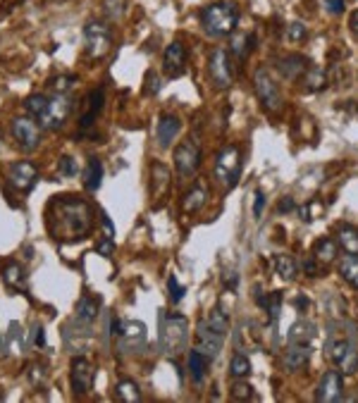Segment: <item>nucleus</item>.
I'll list each match as a JSON object with an SVG mask.
<instances>
[{
    "mask_svg": "<svg viewBox=\"0 0 358 403\" xmlns=\"http://www.w3.org/2000/svg\"><path fill=\"white\" fill-rule=\"evenodd\" d=\"M48 229L60 241L84 239L94 229V208L74 196L53 198L48 206Z\"/></svg>",
    "mask_w": 358,
    "mask_h": 403,
    "instance_id": "1",
    "label": "nucleus"
},
{
    "mask_svg": "<svg viewBox=\"0 0 358 403\" xmlns=\"http://www.w3.org/2000/svg\"><path fill=\"white\" fill-rule=\"evenodd\" d=\"M201 24L210 36H230L239 24V10L235 3H210L201 10Z\"/></svg>",
    "mask_w": 358,
    "mask_h": 403,
    "instance_id": "2",
    "label": "nucleus"
},
{
    "mask_svg": "<svg viewBox=\"0 0 358 403\" xmlns=\"http://www.w3.org/2000/svg\"><path fill=\"white\" fill-rule=\"evenodd\" d=\"M327 351H330V358L332 363L337 365L344 375H351L358 370V346H356V334H354V327L351 332H330L327 337Z\"/></svg>",
    "mask_w": 358,
    "mask_h": 403,
    "instance_id": "3",
    "label": "nucleus"
},
{
    "mask_svg": "<svg viewBox=\"0 0 358 403\" xmlns=\"http://www.w3.org/2000/svg\"><path fill=\"white\" fill-rule=\"evenodd\" d=\"M189 343V322L184 315L170 313L162 315L160 322V348L167 356H179L182 351H187Z\"/></svg>",
    "mask_w": 358,
    "mask_h": 403,
    "instance_id": "4",
    "label": "nucleus"
},
{
    "mask_svg": "<svg viewBox=\"0 0 358 403\" xmlns=\"http://www.w3.org/2000/svg\"><path fill=\"white\" fill-rule=\"evenodd\" d=\"M239 174H241V153H239V148L237 146L222 148V153L215 160V179L227 191H232L239 181Z\"/></svg>",
    "mask_w": 358,
    "mask_h": 403,
    "instance_id": "5",
    "label": "nucleus"
},
{
    "mask_svg": "<svg viewBox=\"0 0 358 403\" xmlns=\"http://www.w3.org/2000/svg\"><path fill=\"white\" fill-rule=\"evenodd\" d=\"M84 46L89 57H94V60L105 57L112 48V29L105 21H89L84 29Z\"/></svg>",
    "mask_w": 358,
    "mask_h": 403,
    "instance_id": "6",
    "label": "nucleus"
},
{
    "mask_svg": "<svg viewBox=\"0 0 358 403\" xmlns=\"http://www.w3.org/2000/svg\"><path fill=\"white\" fill-rule=\"evenodd\" d=\"M69 112H72V98L67 93H56L53 98H48V105H46V112L39 117V127L41 129H48V132H56L67 122Z\"/></svg>",
    "mask_w": 358,
    "mask_h": 403,
    "instance_id": "7",
    "label": "nucleus"
},
{
    "mask_svg": "<svg viewBox=\"0 0 358 403\" xmlns=\"http://www.w3.org/2000/svg\"><path fill=\"white\" fill-rule=\"evenodd\" d=\"M10 132H12L17 148H22L24 153H31L41 146V127L36 125L34 117H15Z\"/></svg>",
    "mask_w": 358,
    "mask_h": 403,
    "instance_id": "8",
    "label": "nucleus"
},
{
    "mask_svg": "<svg viewBox=\"0 0 358 403\" xmlns=\"http://www.w3.org/2000/svg\"><path fill=\"white\" fill-rule=\"evenodd\" d=\"M253 86H256V96L258 100L263 103V107L268 112H280L282 110V93L278 89V84H275V79L270 77L268 69L260 67L256 72V77H253Z\"/></svg>",
    "mask_w": 358,
    "mask_h": 403,
    "instance_id": "9",
    "label": "nucleus"
},
{
    "mask_svg": "<svg viewBox=\"0 0 358 403\" xmlns=\"http://www.w3.org/2000/svg\"><path fill=\"white\" fill-rule=\"evenodd\" d=\"M175 168L182 177H191L196 174V170L201 168V146L196 138H187L182 141L175 150Z\"/></svg>",
    "mask_w": 358,
    "mask_h": 403,
    "instance_id": "10",
    "label": "nucleus"
},
{
    "mask_svg": "<svg viewBox=\"0 0 358 403\" xmlns=\"http://www.w3.org/2000/svg\"><path fill=\"white\" fill-rule=\"evenodd\" d=\"M96 379V368L89 358H74L72 361V373H69V382H72L74 396H86L94 389Z\"/></svg>",
    "mask_w": 358,
    "mask_h": 403,
    "instance_id": "11",
    "label": "nucleus"
},
{
    "mask_svg": "<svg viewBox=\"0 0 358 403\" xmlns=\"http://www.w3.org/2000/svg\"><path fill=\"white\" fill-rule=\"evenodd\" d=\"M208 72L210 79L220 86V89H230L232 82H235V74H232V62H230V53L225 48H215L213 55L208 60Z\"/></svg>",
    "mask_w": 358,
    "mask_h": 403,
    "instance_id": "12",
    "label": "nucleus"
},
{
    "mask_svg": "<svg viewBox=\"0 0 358 403\" xmlns=\"http://www.w3.org/2000/svg\"><path fill=\"white\" fill-rule=\"evenodd\" d=\"M117 341H119V351H127V353H139L141 348L146 346V325L139 320H129L122 325L117 334Z\"/></svg>",
    "mask_w": 358,
    "mask_h": 403,
    "instance_id": "13",
    "label": "nucleus"
},
{
    "mask_svg": "<svg viewBox=\"0 0 358 403\" xmlns=\"http://www.w3.org/2000/svg\"><path fill=\"white\" fill-rule=\"evenodd\" d=\"M39 179V170H36L34 163H26V160H19V163H12L8 168V181L12 189H17L22 193L31 191V186Z\"/></svg>",
    "mask_w": 358,
    "mask_h": 403,
    "instance_id": "14",
    "label": "nucleus"
},
{
    "mask_svg": "<svg viewBox=\"0 0 358 403\" xmlns=\"http://www.w3.org/2000/svg\"><path fill=\"white\" fill-rule=\"evenodd\" d=\"M222 341H225V337L210 330V327L205 325V320L198 322V327H196V351L198 353H203L208 361H213V358H218V353L222 351Z\"/></svg>",
    "mask_w": 358,
    "mask_h": 403,
    "instance_id": "15",
    "label": "nucleus"
},
{
    "mask_svg": "<svg viewBox=\"0 0 358 403\" xmlns=\"http://www.w3.org/2000/svg\"><path fill=\"white\" fill-rule=\"evenodd\" d=\"M344 399V384H341V373L337 370H330V373L323 375L316 391V401L318 403H337Z\"/></svg>",
    "mask_w": 358,
    "mask_h": 403,
    "instance_id": "16",
    "label": "nucleus"
},
{
    "mask_svg": "<svg viewBox=\"0 0 358 403\" xmlns=\"http://www.w3.org/2000/svg\"><path fill=\"white\" fill-rule=\"evenodd\" d=\"M162 69H165V74L170 79H177L184 74V69H187V48L179 41H172L165 48V53H162Z\"/></svg>",
    "mask_w": 358,
    "mask_h": 403,
    "instance_id": "17",
    "label": "nucleus"
},
{
    "mask_svg": "<svg viewBox=\"0 0 358 403\" xmlns=\"http://www.w3.org/2000/svg\"><path fill=\"white\" fill-rule=\"evenodd\" d=\"M103 103H105V91L99 89V91H91L86 96V100L81 103V115H79V127L81 129H89L91 125L96 122V117L101 115L103 110Z\"/></svg>",
    "mask_w": 358,
    "mask_h": 403,
    "instance_id": "18",
    "label": "nucleus"
},
{
    "mask_svg": "<svg viewBox=\"0 0 358 403\" xmlns=\"http://www.w3.org/2000/svg\"><path fill=\"white\" fill-rule=\"evenodd\" d=\"M179 132H182V122H179V117L162 115L160 122H158V129H155V134H158V143L162 148H170L172 141L179 136Z\"/></svg>",
    "mask_w": 358,
    "mask_h": 403,
    "instance_id": "19",
    "label": "nucleus"
},
{
    "mask_svg": "<svg viewBox=\"0 0 358 403\" xmlns=\"http://www.w3.org/2000/svg\"><path fill=\"white\" fill-rule=\"evenodd\" d=\"M308 62L303 55H287V57H282L280 64H278V69H280V74L284 79H289V82H298V79L303 77V72L308 69Z\"/></svg>",
    "mask_w": 358,
    "mask_h": 403,
    "instance_id": "20",
    "label": "nucleus"
},
{
    "mask_svg": "<svg viewBox=\"0 0 358 403\" xmlns=\"http://www.w3.org/2000/svg\"><path fill=\"white\" fill-rule=\"evenodd\" d=\"M308 358H311V343H289L284 353V368L289 373H296L308 363Z\"/></svg>",
    "mask_w": 358,
    "mask_h": 403,
    "instance_id": "21",
    "label": "nucleus"
},
{
    "mask_svg": "<svg viewBox=\"0 0 358 403\" xmlns=\"http://www.w3.org/2000/svg\"><path fill=\"white\" fill-rule=\"evenodd\" d=\"M99 310H101V298L81 296L77 303V313H74V322L89 327L91 322H96V318H99Z\"/></svg>",
    "mask_w": 358,
    "mask_h": 403,
    "instance_id": "22",
    "label": "nucleus"
},
{
    "mask_svg": "<svg viewBox=\"0 0 358 403\" xmlns=\"http://www.w3.org/2000/svg\"><path fill=\"white\" fill-rule=\"evenodd\" d=\"M3 282L8 284L10 289L15 292H24L26 289V275H24V267L19 262H8L3 270Z\"/></svg>",
    "mask_w": 358,
    "mask_h": 403,
    "instance_id": "23",
    "label": "nucleus"
},
{
    "mask_svg": "<svg viewBox=\"0 0 358 403\" xmlns=\"http://www.w3.org/2000/svg\"><path fill=\"white\" fill-rule=\"evenodd\" d=\"M205 201H208V184H205V181H198V184L187 193V198H184V211L198 213L201 208L205 206Z\"/></svg>",
    "mask_w": 358,
    "mask_h": 403,
    "instance_id": "24",
    "label": "nucleus"
},
{
    "mask_svg": "<svg viewBox=\"0 0 358 403\" xmlns=\"http://www.w3.org/2000/svg\"><path fill=\"white\" fill-rule=\"evenodd\" d=\"M316 337V325L308 320H298L289 327V343H311Z\"/></svg>",
    "mask_w": 358,
    "mask_h": 403,
    "instance_id": "25",
    "label": "nucleus"
},
{
    "mask_svg": "<svg viewBox=\"0 0 358 403\" xmlns=\"http://www.w3.org/2000/svg\"><path fill=\"white\" fill-rule=\"evenodd\" d=\"M313 258H316L318 262H323V265H327V262L337 260V244H334L332 239H318L316 246H313Z\"/></svg>",
    "mask_w": 358,
    "mask_h": 403,
    "instance_id": "26",
    "label": "nucleus"
},
{
    "mask_svg": "<svg viewBox=\"0 0 358 403\" xmlns=\"http://www.w3.org/2000/svg\"><path fill=\"white\" fill-rule=\"evenodd\" d=\"M298 82H303L308 91H320L323 86H327V77H325V72L318 67V64H308V69L303 72V77L298 79Z\"/></svg>",
    "mask_w": 358,
    "mask_h": 403,
    "instance_id": "27",
    "label": "nucleus"
},
{
    "mask_svg": "<svg viewBox=\"0 0 358 403\" xmlns=\"http://www.w3.org/2000/svg\"><path fill=\"white\" fill-rule=\"evenodd\" d=\"M208 358L203 356V353H198L196 348H194L191 353H189V375H191V379L196 384L203 382L205 377V370H208Z\"/></svg>",
    "mask_w": 358,
    "mask_h": 403,
    "instance_id": "28",
    "label": "nucleus"
},
{
    "mask_svg": "<svg viewBox=\"0 0 358 403\" xmlns=\"http://www.w3.org/2000/svg\"><path fill=\"white\" fill-rule=\"evenodd\" d=\"M339 275L344 282H349L351 287L358 289V256H349L346 253L339 260Z\"/></svg>",
    "mask_w": 358,
    "mask_h": 403,
    "instance_id": "29",
    "label": "nucleus"
},
{
    "mask_svg": "<svg viewBox=\"0 0 358 403\" xmlns=\"http://www.w3.org/2000/svg\"><path fill=\"white\" fill-rule=\"evenodd\" d=\"M101 179H103V165L99 158H91L86 163V170H84V186L89 191H96L101 186Z\"/></svg>",
    "mask_w": 358,
    "mask_h": 403,
    "instance_id": "30",
    "label": "nucleus"
},
{
    "mask_svg": "<svg viewBox=\"0 0 358 403\" xmlns=\"http://www.w3.org/2000/svg\"><path fill=\"white\" fill-rule=\"evenodd\" d=\"M115 394L119 401L124 403H139L141 401V391H139V384L134 379H119L117 386H115Z\"/></svg>",
    "mask_w": 358,
    "mask_h": 403,
    "instance_id": "31",
    "label": "nucleus"
},
{
    "mask_svg": "<svg viewBox=\"0 0 358 403\" xmlns=\"http://www.w3.org/2000/svg\"><path fill=\"white\" fill-rule=\"evenodd\" d=\"M253 51V34H237L232 36L230 41V53H235V55L239 57V60H246V55Z\"/></svg>",
    "mask_w": 358,
    "mask_h": 403,
    "instance_id": "32",
    "label": "nucleus"
},
{
    "mask_svg": "<svg viewBox=\"0 0 358 403\" xmlns=\"http://www.w3.org/2000/svg\"><path fill=\"white\" fill-rule=\"evenodd\" d=\"M339 246L344 249V253L358 256V229L349 227V224L339 227Z\"/></svg>",
    "mask_w": 358,
    "mask_h": 403,
    "instance_id": "33",
    "label": "nucleus"
},
{
    "mask_svg": "<svg viewBox=\"0 0 358 403\" xmlns=\"http://www.w3.org/2000/svg\"><path fill=\"white\" fill-rule=\"evenodd\" d=\"M5 341H8V348L12 353H24V330H22V325H17V322H12L8 330V334H5Z\"/></svg>",
    "mask_w": 358,
    "mask_h": 403,
    "instance_id": "34",
    "label": "nucleus"
},
{
    "mask_svg": "<svg viewBox=\"0 0 358 403\" xmlns=\"http://www.w3.org/2000/svg\"><path fill=\"white\" fill-rule=\"evenodd\" d=\"M205 325L210 327L213 332H218V334L227 337V332H230V318H227L225 313H222L220 308H213L208 313V318H205Z\"/></svg>",
    "mask_w": 358,
    "mask_h": 403,
    "instance_id": "35",
    "label": "nucleus"
},
{
    "mask_svg": "<svg viewBox=\"0 0 358 403\" xmlns=\"http://www.w3.org/2000/svg\"><path fill=\"white\" fill-rule=\"evenodd\" d=\"M275 270H278V275L282 279H287V282H291V279L296 277V262L291 256H278L275 258Z\"/></svg>",
    "mask_w": 358,
    "mask_h": 403,
    "instance_id": "36",
    "label": "nucleus"
},
{
    "mask_svg": "<svg viewBox=\"0 0 358 403\" xmlns=\"http://www.w3.org/2000/svg\"><path fill=\"white\" fill-rule=\"evenodd\" d=\"M230 375L235 379L248 377V375H251V361H248L244 353H237V356L232 358V363H230Z\"/></svg>",
    "mask_w": 358,
    "mask_h": 403,
    "instance_id": "37",
    "label": "nucleus"
},
{
    "mask_svg": "<svg viewBox=\"0 0 358 403\" xmlns=\"http://www.w3.org/2000/svg\"><path fill=\"white\" fill-rule=\"evenodd\" d=\"M46 105H48V98L46 96H29V98L24 100V107L26 112H29L34 120H39V117L46 112Z\"/></svg>",
    "mask_w": 358,
    "mask_h": 403,
    "instance_id": "38",
    "label": "nucleus"
},
{
    "mask_svg": "<svg viewBox=\"0 0 358 403\" xmlns=\"http://www.w3.org/2000/svg\"><path fill=\"white\" fill-rule=\"evenodd\" d=\"M124 8H127V0H105V3H103V10H105V15L110 21H117L119 17H122Z\"/></svg>",
    "mask_w": 358,
    "mask_h": 403,
    "instance_id": "39",
    "label": "nucleus"
},
{
    "mask_svg": "<svg viewBox=\"0 0 358 403\" xmlns=\"http://www.w3.org/2000/svg\"><path fill=\"white\" fill-rule=\"evenodd\" d=\"M306 36H308V29H306V24H301V21H291V24L287 26V39H289L291 43L303 41Z\"/></svg>",
    "mask_w": 358,
    "mask_h": 403,
    "instance_id": "40",
    "label": "nucleus"
},
{
    "mask_svg": "<svg viewBox=\"0 0 358 403\" xmlns=\"http://www.w3.org/2000/svg\"><path fill=\"white\" fill-rule=\"evenodd\" d=\"M232 399H237V401L253 399V386L246 384V382H237L235 386H232Z\"/></svg>",
    "mask_w": 358,
    "mask_h": 403,
    "instance_id": "41",
    "label": "nucleus"
},
{
    "mask_svg": "<svg viewBox=\"0 0 358 403\" xmlns=\"http://www.w3.org/2000/svg\"><path fill=\"white\" fill-rule=\"evenodd\" d=\"M74 84H77V77H72V74H62V77L53 79V89H56V93H67Z\"/></svg>",
    "mask_w": 358,
    "mask_h": 403,
    "instance_id": "42",
    "label": "nucleus"
},
{
    "mask_svg": "<svg viewBox=\"0 0 358 403\" xmlns=\"http://www.w3.org/2000/svg\"><path fill=\"white\" fill-rule=\"evenodd\" d=\"M60 174H62V177H77V160H74V158H69V155H65V158L62 160H60Z\"/></svg>",
    "mask_w": 358,
    "mask_h": 403,
    "instance_id": "43",
    "label": "nucleus"
},
{
    "mask_svg": "<svg viewBox=\"0 0 358 403\" xmlns=\"http://www.w3.org/2000/svg\"><path fill=\"white\" fill-rule=\"evenodd\" d=\"M167 292H170L172 303H179V301L184 298V287L177 282V277H175V275H172L170 279H167Z\"/></svg>",
    "mask_w": 358,
    "mask_h": 403,
    "instance_id": "44",
    "label": "nucleus"
},
{
    "mask_svg": "<svg viewBox=\"0 0 358 403\" xmlns=\"http://www.w3.org/2000/svg\"><path fill=\"white\" fill-rule=\"evenodd\" d=\"M96 251H99L101 256L110 258L112 253H115V239H110V236H103L99 244H96Z\"/></svg>",
    "mask_w": 358,
    "mask_h": 403,
    "instance_id": "45",
    "label": "nucleus"
},
{
    "mask_svg": "<svg viewBox=\"0 0 358 403\" xmlns=\"http://www.w3.org/2000/svg\"><path fill=\"white\" fill-rule=\"evenodd\" d=\"M160 91V77L155 72H148L146 74V89H144V93L146 96H153V93H158Z\"/></svg>",
    "mask_w": 358,
    "mask_h": 403,
    "instance_id": "46",
    "label": "nucleus"
},
{
    "mask_svg": "<svg viewBox=\"0 0 358 403\" xmlns=\"http://www.w3.org/2000/svg\"><path fill=\"white\" fill-rule=\"evenodd\" d=\"M320 265H323V262H318L316 258H308V260H303V270H306L308 277H320Z\"/></svg>",
    "mask_w": 358,
    "mask_h": 403,
    "instance_id": "47",
    "label": "nucleus"
},
{
    "mask_svg": "<svg viewBox=\"0 0 358 403\" xmlns=\"http://www.w3.org/2000/svg\"><path fill=\"white\" fill-rule=\"evenodd\" d=\"M325 8H327V12H332V15H341L346 8V3L344 0H325Z\"/></svg>",
    "mask_w": 358,
    "mask_h": 403,
    "instance_id": "48",
    "label": "nucleus"
},
{
    "mask_svg": "<svg viewBox=\"0 0 358 403\" xmlns=\"http://www.w3.org/2000/svg\"><path fill=\"white\" fill-rule=\"evenodd\" d=\"M263 206H265L263 191H256V206H253V215H256V217H260V215H263Z\"/></svg>",
    "mask_w": 358,
    "mask_h": 403,
    "instance_id": "49",
    "label": "nucleus"
},
{
    "mask_svg": "<svg viewBox=\"0 0 358 403\" xmlns=\"http://www.w3.org/2000/svg\"><path fill=\"white\" fill-rule=\"evenodd\" d=\"M43 343H46V334H43V327L36 325L34 327V346L39 348V346H43Z\"/></svg>",
    "mask_w": 358,
    "mask_h": 403,
    "instance_id": "50",
    "label": "nucleus"
},
{
    "mask_svg": "<svg viewBox=\"0 0 358 403\" xmlns=\"http://www.w3.org/2000/svg\"><path fill=\"white\" fill-rule=\"evenodd\" d=\"M287 211H294V201H291V198H284V201L280 203V213H287Z\"/></svg>",
    "mask_w": 358,
    "mask_h": 403,
    "instance_id": "51",
    "label": "nucleus"
},
{
    "mask_svg": "<svg viewBox=\"0 0 358 403\" xmlns=\"http://www.w3.org/2000/svg\"><path fill=\"white\" fill-rule=\"evenodd\" d=\"M349 26H351V31L358 36V10L356 12H351V17H349Z\"/></svg>",
    "mask_w": 358,
    "mask_h": 403,
    "instance_id": "52",
    "label": "nucleus"
},
{
    "mask_svg": "<svg viewBox=\"0 0 358 403\" xmlns=\"http://www.w3.org/2000/svg\"><path fill=\"white\" fill-rule=\"evenodd\" d=\"M225 284H227V287H232V289H235V287H237V272H227V277H225Z\"/></svg>",
    "mask_w": 358,
    "mask_h": 403,
    "instance_id": "53",
    "label": "nucleus"
},
{
    "mask_svg": "<svg viewBox=\"0 0 358 403\" xmlns=\"http://www.w3.org/2000/svg\"><path fill=\"white\" fill-rule=\"evenodd\" d=\"M0 348H3V337H0Z\"/></svg>",
    "mask_w": 358,
    "mask_h": 403,
    "instance_id": "54",
    "label": "nucleus"
}]
</instances>
